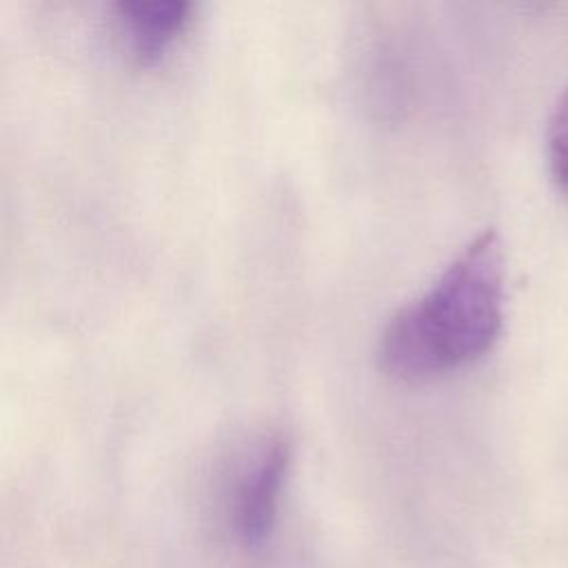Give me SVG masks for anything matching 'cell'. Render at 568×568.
I'll return each instance as SVG.
<instances>
[{
	"mask_svg": "<svg viewBox=\"0 0 568 568\" xmlns=\"http://www.w3.org/2000/svg\"><path fill=\"white\" fill-rule=\"evenodd\" d=\"M288 466L291 444L282 435L262 439L240 466L229 497V521L242 546L257 548L271 537Z\"/></svg>",
	"mask_w": 568,
	"mask_h": 568,
	"instance_id": "2",
	"label": "cell"
},
{
	"mask_svg": "<svg viewBox=\"0 0 568 568\" xmlns=\"http://www.w3.org/2000/svg\"><path fill=\"white\" fill-rule=\"evenodd\" d=\"M504 282L501 240L486 229L386 322L377 342L379 368L397 382L417 384L486 355L504 326Z\"/></svg>",
	"mask_w": 568,
	"mask_h": 568,
	"instance_id": "1",
	"label": "cell"
},
{
	"mask_svg": "<svg viewBox=\"0 0 568 568\" xmlns=\"http://www.w3.org/2000/svg\"><path fill=\"white\" fill-rule=\"evenodd\" d=\"M546 158L552 180L568 191V87L557 95L548 118Z\"/></svg>",
	"mask_w": 568,
	"mask_h": 568,
	"instance_id": "4",
	"label": "cell"
},
{
	"mask_svg": "<svg viewBox=\"0 0 568 568\" xmlns=\"http://www.w3.org/2000/svg\"><path fill=\"white\" fill-rule=\"evenodd\" d=\"M191 2L184 0H120L115 18L133 58L155 62L189 20Z\"/></svg>",
	"mask_w": 568,
	"mask_h": 568,
	"instance_id": "3",
	"label": "cell"
}]
</instances>
